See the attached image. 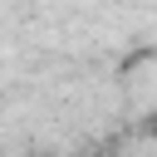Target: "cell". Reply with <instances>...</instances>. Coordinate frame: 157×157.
<instances>
[]
</instances>
